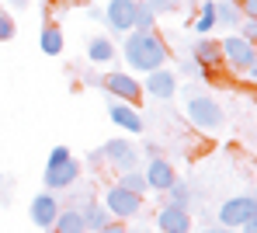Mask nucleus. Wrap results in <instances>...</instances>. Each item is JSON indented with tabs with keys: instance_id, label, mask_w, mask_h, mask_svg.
<instances>
[{
	"instance_id": "obj_24",
	"label": "nucleus",
	"mask_w": 257,
	"mask_h": 233,
	"mask_svg": "<svg viewBox=\"0 0 257 233\" xmlns=\"http://www.w3.org/2000/svg\"><path fill=\"white\" fill-rule=\"evenodd\" d=\"M167 195H171V205H184V209H188V198H191V191H188V185H184L181 178H174L171 185H167Z\"/></svg>"
},
{
	"instance_id": "obj_20",
	"label": "nucleus",
	"mask_w": 257,
	"mask_h": 233,
	"mask_svg": "<svg viewBox=\"0 0 257 233\" xmlns=\"http://www.w3.org/2000/svg\"><path fill=\"white\" fill-rule=\"evenodd\" d=\"M87 59H90V63H111V59H115V46H111L108 39L94 35V39L87 42Z\"/></svg>"
},
{
	"instance_id": "obj_33",
	"label": "nucleus",
	"mask_w": 257,
	"mask_h": 233,
	"mask_svg": "<svg viewBox=\"0 0 257 233\" xmlns=\"http://www.w3.org/2000/svg\"><path fill=\"white\" fill-rule=\"evenodd\" d=\"M240 230L243 233H257V216H250L247 223H240Z\"/></svg>"
},
{
	"instance_id": "obj_8",
	"label": "nucleus",
	"mask_w": 257,
	"mask_h": 233,
	"mask_svg": "<svg viewBox=\"0 0 257 233\" xmlns=\"http://www.w3.org/2000/svg\"><path fill=\"white\" fill-rule=\"evenodd\" d=\"M80 178V164L70 157L63 164H45V188L49 191H63V188H73V181Z\"/></svg>"
},
{
	"instance_id": "obj_26",
	"label": "nucleus",
	"mask_w": 257,
	"mask_h": 233,
	"mask_svg": "<svg viewBox=\"0 0 257 233\" xmlns=\"http://www.w3.org/2000/svg\"><path fill=\"white\" fill-rule=\"evenodd\" d=\"M146 4H150V11L160 18V14H174V11H181L184 0H146Z\"/></svg>"
},
{
	"instance_id": "obj_13",
	"label": "nucleus",
	"mask_w": 257,
	"mask_h": 233,
	"mask_svg": "<svg viewBox=\"0 0 257 233\" xmlns=\"http://www.w3.org/2000/svg\"><path fill=\"white\" fill-rule=\"evenodd\" d=\"M157 226L164 233H191V219H188V209L184 205H164L160 216H157Z\"/></svg>"
},
{
	"instance_id": "obj_6",
	"label": "nucleus",
	"mask_w": 257,
	"mask_h": 233,
	"mask_svg": "<svg viewBox=\"0 0 257 233\" xmlns=\"http://www.w3.org/2000/svg\"><path fill=\"white\" fill-rule=\"evenodd\" d=\"M101 84H104V91L111 97L128 101V104H139V97H143V84L132 80L128 73H108V77H101Z\"/></svg>"
},
{
	"instance_id": "obj_32",
	"label": "nucleus",
	"mask_w": 257,
	"mask_h": 233,
	"mask_svg": "<svg viewBox=\"0 0 257 233\" xmlns=\"http://www.w3.org/2000/svg\"><path fill=\"white\" fill-rule=\"evenodd\" d=\"M143 150H146V157H150V160H153V157H164V153H160V146H157V143H146V146H143Z\"/></svg>"
},
{
	"instance_id": "obj_3",
	"label": "nucleus",
	"mask_w": 257,
	"mask_h": 233,
	"mask_svg": "<svg viewBox=\"0 0 257 233\" xmlns=\"http://www.w3.org/2000/svg\"><path fill=\"white\" fill-rule=\"evenodd\" d=\"M184 111H188V119H191V122H195L202 133H215V129H222V122H226V111L219 108V101L205 97V94L188 97Z\"/></svg>"
},
{
	"instance_id": "obj_2",
	"label": "nucleus",
	"mask_w": 257,
	"mask_h": 233,
	"mask_svg": "<svg viewBox=\"0 0 257 233\" xmlns=\"http://www.w3.org/2000/svg\"><path fill=\"white\" fill-rule=\"evenodd\" d=\"M219 52H222V63L233 66V73H250L257 77V49L254 42H247L243 35H229L219 42Z\"/></svg>"
},
{
	"instance_id": "obj_4",
	"label": "nucleus",
	"mask_w": 257,
	"mask_h": 233,
	"mask_svg": "<svg viewBox=\"0 0 257 233\" xmlns=\"http://www.w3.org/2000/svg\"><path fill=\"white\" fill-rule=\"evenodd\" d=\"M250 216H257V198L250 191L226 198V202L219 205V212H215V219H219L222 226H229V230H240V223H247Z\"/></svg>"
},
{
	"instance_id": "obj_30",
	"label": "nucleus",
	"mask_w": 257,
	"mask_h": 233,
	"mask_svg": "<svg viewBox=\"0 0 257 233\" xmlns=\"http://www.w3.org/2000/svg\"><path fill=\"white\" fill-rule=\"evenodd\" d=\"M97 233H128V226H125V223H115V219H108V223H104V226H101Z\"/></svg>"
},
{
	"instance_id": "obj_19",
	"label": "nucleus",
	"mask_w": 257,
	"mask_h": 233,
	"mask_svg": "<svg viewBox=\"0 0 257 233\" xmlns=\"http://www.w3.org/2000/svg\"><path fill=\"white\" fill-rule=\"evenodd\" d=\"M215 25H219V21H215V4L212 0H202V4H198V18H195L191 28H195L198 35H212Z\"/></svg>"
},
{
	"instance_id": "obj_25",
	"label": "nucleus",
	"mask_w": 257,
	"mask_h": 233,
	"mask_svg": "<svg viewBox=\"0 0 257 233\" xmlns=\"http://www.w3.org/2000/svg\"><path fill=\"white\" fill-rule=\"evenodd\" d=\"M14 35H18V25H14V18L0 7V42H11Z\"/></svg>"
},
{
	"instance_id": "obj_14",
	"label": "nucleus",
	"mask_w": 257,
	"mask_h": 233,
	"mask_svg": "<svg viewBox=\"0 0 257 233\" xmlns=\"http://www.w3.org/2000/svg\"><path fill=\"white\" fill-rule=\"evenodd\" d=\"M191 59L209 73V70H219L222 66V52H219V42L215 39H209V35H202L195 46H191Z\"/></svg>"
},
{
	"instance_id": "obj_35",
	"label": "nucleus",
	"mask_w": 257,
	"mask_h": 233,
	"mask_svg": "<svg viewBox=\"0 0 257 233\" xmlns=\"http://www.w3.org/2000/svg\"><path fill=\"white\" fill-rule=\"evenodd\" d=\"M11 4H14L18 11H21V7H28V0H11Z\"/></svg>"
},
{
	"instance_id": "obj_31",
	"label": "nucleus",
	"mask_w": 257,
	"mask_h": 233,
	"mask_svg": "<svg viewBox=\"0 0 257 233\" xmlns=\"http://www.w3.org/2000/svg\"><path fill=\"white\" fill-rule=\"evenodd\" d=\"M243 14L247 18H257V0H243Z\"/></svg>"
},
{
	"instance_id": "obj_15",
	"label": "nucleus",
	"mask_w": 257,
	"mask_h": 233,
	"mask_svg": "<svg viewBox=\"0 0 257 233\" xmlns=\"http://www.w3.org/2000/svg\"><path fill=\"white\" fill-rule=\"evenodd\" d=\"M143 178H146V188H153V191H167V185H171L177 174H174V167L164 160V157H153V160L146 164Z\"/></svg>"
},
{
	"instance_id": "obj_5",
	"label": "nucleus",
	"mask_w": 257,
	"mask_h": 233,
	"mask_svg": "<svg viewBox=\"0 0 257 233\" xmlns=\"http://www.w3.org/2000/svg\"><path fill=\"white\" fill-rule=\"evenodd\" d=\"M104 209H108L115 219H132V216L143 209V195L125 191L122 185H111L108 191H104Z\"/></svg>"
},
{
	"instance_id": "obj_29",
	"label": "nucleus",
	"mask_w": 257,
	"mask_h": 233,
	"mask_svg": "<svg viewBox=\"0 0 257 233\" xmlns=\"http://www.w3.org/2000/svg\"><path fill=\"white\" fill-rule=\"evenodd\" d=\"M243 39H247V42L257 39V18H247V21H243Z\"/></svg>"
},
{
	"instance_id": "obj_16",
	"label": "nucleus",
	"mask_w": 257,
	"mask_h": 233,
	"mask_svg": "<svg viewBox=\"0 0 257 233\" xmlns=\"http://www.w3.org/2000/svg\"><path fill=\"white\" fill-rule=\"evenodd\" d=\"M52 233H87L80 209H59L56 212V223H52Z\"/></svg>"
},
{
	"instance_id": "obj_34",
	"label": "nucleus",
	"mask_w": 257,
	"mask_h": 233,
	"mask_svg": "<svg viewBox=\"0 0 257 233\" xmlns=\"http://www.w3.org/2000/svg\"><path fill=\"white\" fill-rule=\"evenodd\" d=\"M205 233H236V230H229V226H222V223H215V226H205Z\"/></svg>"
},
{
	"instance_id": "obj_1",
	"label": "nucleus",
	"mask_w": 257,
	"mask_h": 233,
	"mask_svg": "<svg viewBox=\"0 0 257 233\" xmlns=\"http://www.w3.org/2000/svg\"><path fill=\"white\" fill-rule=\"evenodd\" d=\"M125 59L132 70H139V73H150V70H157V66H164L167 63V42L157 35V32H125Z\"/></svg>"
},
{
	"instance_id": "obj_23",
	"label": "nucleus",
	"mask_w": 257,
	"mask_h": 233,
	"mask_svg": "<svg viewBox=\"0 0 257 233\" xmlns=\"http://www.w3.org/2000/svg\"><path fill=\"white\" fill-rule=\"evenodd\" d=\"M118 185L125 188V191H136V195H146V191H150V188H146V178H143L139 171H122Z\"/></svg>"
},
{
	"instance_id": "obj_12",
	"label": "nucleus",
	"mask_w": 257,
	"mask_h": 233,
	"mask_svg": "<svg viewBox=\"0 0 257 233\" xmlns=\"http://www.w3.org/2000/svg\"><path fill=\"white\" fill-rule=\"evenodd\" d=\"M132 18H136V0H108L104 21L111 32H132Z\"/></svg>"
},
{
	"instance_id": "obj_11",
	"label": "nucleus",
	"mask_w": 257,
	"mask_h": 233,
	"mask_svg": "<svg viewBox=\"0 0 257 233\" xmlns=\"http://www.w3.org/2000/svg\"><path fill=\"white\" fill-rule=\"evenodd\" d=\"M146 94L157 97V101H171L174 94H177V77H174L171 70H164V66L150 70L146 73Z\"/></svg>"
},
{
	"instance_id": "obj_27",
	"label": "nucleus",
	"mask_w": 257,
	"mask_h": 233,
	"mask_svg": "<svg viewBox=\"0 0 257 233\" xmlns=\"http://www.w3.org/2000/svg\"><path fill=\"white\" fill-rule=\"evenodd\" d=\"M181 73H184V77H205V70H202L195 59H181Z\"/></svg>"
},
{
	"instance_id": "obj_9",
	"label": "nucleus",
	"mask_w": 257,
	"mask_h": 233,
	"mask_svg": "<svg viewBox=\"0 0 257 233\" xmlns=\"http://www.w3.org/2000/svg\"><path fill=\"white\" fill-rule=\"evenodd\" d=\"M56 212H59V202H56L52 191H39V195L32 198V205H28V216H32V223H35L39 230H52Z\"/></svg>"
},
{
	"instance_id": "obj_22",
	"label": "nucleus",
	"mask_w": 257,
	"mask_h": 233,
	"mask_svg": "<svg viewBox=\"0 0 257 233\" xmlns=\"http://www.w3.org/2000/svg\"><path fill=\"white\" fill-rule=\"evenodd\" d=\"M215 21H219V25H240V4H233V0H215Z\"/></svg>"
},
{
	"instance_id": "obj_28",
	"label": "nucleus",
	"mask_w": 257,
	"mask_h": 233,
	"mask_svg": "<svg viewBox=\"0 0 257 233\" xmlns=\"http://www.w3.org/2000/svg\"><path fill=\"white\" fill-rule=\"evenodd\" d=\"M73 153H70V146H52V153H49V160L45 164H63V160H70Z\"/></svg>"
},
{
	"instance_id": "obj_18",
	"label": "nucleus",
	"mask_w": 257,
	"mask_h": 233,
	"mask_svg": "<svg viewBox=\"0 0 257 233\" xmlns=\"http://www.w3.org/2000/svg\"><path fill=\"white\" fill-rule=\"evenodd\" d=\"M63 42H66V39H63V28H59V25H45L42 35H39V46H42L45 56H59V52H63Z\"/></svg>"
},
{
	"instance_id": "obj_21",
	"label": "nucleus",
	"mask_w": 257,
	"mask_h": 233,
	"mask_svg": "<svg viewBox=\"0 0 257 233\" xmlns=\"http://www.w3.org/2000/svg\"><path fill=\"white\" fill-rule=\"evenodd\" d=\"M157 28V14L150 11L146 0H136V18H132V32H153Z\"/></svg>"
},
{
	"instance_id": "obj_17",
	"label": "nucleus",
	"mask_w": 257,
	"mask_h": 233,
	"mask_svg": "<svg viewBox=\"0 0 257 233\" xmlns=\"http://www.w3.org/2000/svg\"><path fill=\"white\" fill-rule=\"evenodd\" d=\"M80 216H84V230L87 233H97L104 223H108V216H111V212H108L101 202H94V198H90L84 209H80Z\"/></svg>"
},
{
	"instance_id": "obj_10",
	"label": "nucleus",
	"mask_w": 257,
	"mask_h": 233,
	"mask_svg": "<svg viewBox=\"0 0 257 233\" xmlns=\"http://www.w3.org/2000/svg\"><path fill=\"white\" fill-rule=\"evenodd\" d=\"M108 119H111L118 129L132 133V136H139V133H143V119H139L136 104H128V101H118V97H111V101H108Z\"/></svg>"
},
{
	"instance_id": "obj_7",
	"label": "nucleus",
	"mask_w": 257,
	"mask_h": 233,
	"mask_svg": "<svg viewBox=\"0 0 257 233\" xmlns=\"http://www.w3.org/2000/svg\"><path fill=\"white\" fill-rule=\"evenodd\" d=\"M101 157L111 160L118 171H136L139 167V153H136V146L128 140H108L101 146Z\"/></svg>"
}]
</instances>
